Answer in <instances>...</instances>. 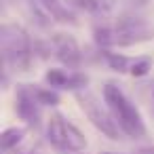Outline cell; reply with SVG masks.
Masks as SVG:
<instances>
[{
	"mask_svg": "<svg viewBox=\"0 0 154 154\" xmlns=\"http://www.w3.org/2000/svg\"><path fill=\"white\" fill-rule=\"evenodd\" d=\"M99 154H116V152H99Z\"/></svg>",
	"mask_w": 154,
	"mask_h": 154,
	"instance_id": "cell-16",
	"label": "cell"
},
{
	"mask_svg": "<svg viewBox=\"0 0 154 154\" xmlns=\"http://www.w3.org/2000/svg\"><path fill=\"white\" fill-rule=\"evenodd\" d=\"M76 99H78V103H80L85 116L93 122V127H95L97 131H101V133H103L106 137H110V139H118V137H120L122 131H120L116 118L112 116L110 108L103 106L106 101L101 103L99 97H97L95 93H91L89 89H80V91H76Z\"/></svg>",
	"mask_w": 154,
	"mask_h": 154,
	"instance_id": "cell-4",
	"label": "cell"
},
{
	"mask_svg": "<svg viewBox=\"0 0 154 154\" xmlns=\"http://www.w3.org/2000/svg\"><path fill=\"white\" fill-rule=\"evenodd\" d=\"M42 9L55 19V21H61V23H76V17L74 13L68 9V2H61V0H40Z\"/></svg>",
	"mask_w": 154,
	"mask_h": 154,
	"instance_id": "cell-9",
	"label": "cell"
},
{
	"mask_svg": "<svg viewBox=\"0 0 154 154\" xmlns=\"http://www.w3.org/2000/svg\"><path fill=\"white\" fill-rule=\"evenodd\" d=\"M63 154H78V152H63Z\"/></svg>",
	"mask_w": 154,
	"mask_h": 154,
	"instance_id": "cell-17",
	"label": "cell"
},
{
	"mask_svg": "<svg viewBox=\"0 0 154 154\" xmlns=\"http://www.w3.org/2000/svg\"><path fill=\"white\" fill-rule=\"evenodd\" d=\"M103 57H106V63L114 72H120V74H129V70L135 61L133 57H127V55H120V53H110L108 49L103 51Z\"/></svg>",
	"mask_w": 154,
	"mask_h": 154,
	"instance_id": "cell-10",
	"label": "cell"
},
{
	"mask_svg": "<svg viewBox=\"0 0 154 154\" xmlns=\"http://www.w3.org/2000/svg\"><path fill=\"white\" fill-rule=\"evenodd\" d=\"M135 154H154V146H148V148H139Z\"/></svg>",
	"mask_w": 154,
	"mask_h": 154,
	"instance_id": "cell-15",
	"label": "cell"
},
{
	"mask_svg": "<svg viewBox=\"0 0 154 154\" xmlns=\"http://www.w3.org/2000/svg\"><path fill=\"white\" fill-rule=\"evenodd\" d=\"M47 137L61 152H82L87 148V137L78 127H74L63 114H51L47 120Z\"/></svg>",
	"mask_w": 154,
	"mask_h": 154,
	"instance_id": "cell-5",
	"label": "cell"
},
{
	"mask_svg": "<svg viewBox=\"0 0 154 154\" xmlns=\"http://www.w3.org/2000/svg\"><path fill=\"white\" fill-rule=\"evenodd\" d=\"M150 70H152V59H150V57H135V61H133L129 74L135 76V78H141V76H146Z\"/></svg>",
	"mask_w": 154,
	"mask_h": 154,
	"instance_id": "cell-12",
	"label": "cell"
},
{
	"mask_svg": "<svg viewBox=\"0 0 154 154\" xmlns=\"http://www.w3.org/2000/svg\"><path fill=\"white\" fill-rule=\"evenodd\" d=\"M51 45H53V51L57 55V59L61 63H66L68 68H78L80 61H82V53H80V47L78 42L68 36V34H55L51 38Z\"/></svg>",
	"mask_w": 154,
	"mask_h": 154,
	"instance_id": "cell-7",
	"label": "cell"
},
{
	"mask_svg": "<svg viewBox=\"0 0 154 154\" xmlns=\"http://www.w3.org/2000/svg\"><path fill=\"white\" fill-rule=\"evenodd\" d=\"M152 97H154V87H152Z\"/></svg>",
	"mask_w": 154,
	"mask_h": 154,
	"instance_id": "cell-18",
	"label": "cell"
},
{
	"mask_svg": "<svg viewBox=\"0 0 154 154\" xmlns=\"http://www.w3.org/2000/svg\"><path fill=\"white\" fill-rule=\"evenodd\" d=\"M26 137V127H11L0 135V146L5 152H9L11 148H15L17 143H21V139Z\"/></svg>",
	"mask_w": 154,
	"mask_h": 154,
	"instance_id": "cell-11",
	"label": "cell"
},
{
	"mask_svg": "<svg viewBox=\"0 0 154 154\" xmlns=\"http://www.w3.org/2000/svg\"><path fill=\"white\" fill-rule=\"evenodd\" d=\"M103 101L110 108L112 116L116 118L120 131L133 139H141L146 135V125L141 120L139 110L135 108V103L112 82H108L103 87Z\"/></svg>",
	"mask_w": 154,
	"mask_h": 154,
	"instance_id": "cell-2",
	"label": "cell"
},
{
	"mask_svg": "<svg viewBox=\"0 0 154 154\" xmlns=\"http://www.w3.org/2000/svg\"><path fill=\"white\" fill-rule=\"evenodd\" d=\"M0 51L7 68L28 70L34 55V45L28 32L17 23H2L0 28Z\"/></svg>",
	"mask_w": 154,
	"mask_h": 154,
	"instance_id": "cell-3",
	"label": "cell"
},
{
	"mask_svg": "<svg viewBox=\"0 0 154 154\" xmlns=\"http://www.w3.org/2000/svg\"><path fill=\"white\" fill-rule=\"evenodd\" d=\"M154 38V26L139 17H120L114 26L95 28V42L103 49L133 47Z\"/></svg>",
	"mask_w": 154,
	"mask_h": 154,
	"instance_id": "cell-1",
	"label": "cell"
},
{
	"mask_svg": "<svg viewBox=\"0 0 154 154\" xmlns=\"http://www.w3.org/2000/svg\"><path fill=\"white\" fill-rule=\"evenodd\" d=\"M66 2L72 5V7H76V9H82L87 13H99L103 9L99 0H66Z\"/></svg>",
	"mask_w": 154,
	"mask_h": 154,
	"instance_id": "cell-14",
	"label": "cell"
},
{
	"mask_svg": "<svg viewBox=\"0 0 154 154\" xmlns=\"http://www.w3.org/2000/svg\"><path fill=\"white\" fill-rule=\"evenodd\" d=\"M45 80L49 82V87H57V89H72V91H80V89H87V74L82 72H66V70H57V68H51L47 74H45Z\"/></svg>",
	"mask_w": 154,
	"mask_h": 154,
	"instance_id": "cell-8",
	"label": "cell"
},
{
	"mask_svg": "<svg viewBox=\"0 0 154 154\" xmlns=\"http://www.w3.org/2000/svg\"><path fill=\"white\" fill-rule=\"evenodd\" d=\"M15 110L19 114L21 120H26L28 125H38L40 120V101L36 99L34 87L21 85L17 89V99H15Z\"/></svg>",
	"mask_w": 154,
	"mask_h": 154,
	"instance_id": "cell-6",
	"label": "cell"
},
{
	"mask_svg": "<svg viewBox=\"0 0 154 154\" xmlns=\"http://www.w3.org/2000/svg\"><path fill=\"white\" fill-rule=\"evenodd\" d=\"M36 99L40 101V106H57L59 103V95L53 89H34Z\"/></svg>",
	"mask_w": 154,
	"mask_h": 154,
	"instance_id": "cell-13",
	"label": "cell"
}]
</instances>
